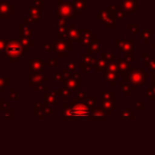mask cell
Returning a JSON list of instances; mask_svg holds the SVG:
<instances>
[{"mask_svg": "<svg viewBox=\"0 0 155 155\" xmlns=\"http://www.w3.org/2000/svg\"><path fill=\"white\" fill-rule=\"evenodd\" d=\"M58 17H63L65 19L75 18V12L73 11L71 2L58 0Z\"/></svg>", "mask_w": 155, "mask_h": 155, "instance_id": "2", "label": "cell"}, {"mask_svg": "<svg viewBox=\"0 0 155 155\" xmlns=\"http://www.w3.org/2000/svg\"><path fill=\"white\" fill-rule=\"evenodd\" d=\"M74 5H75V8H77L78 11H80L84 6V1H78V0H75V1H74Z\"/></svg>", "mask_w": 155, "mask_h": 155, "instance_id": "11", "label": "cell"}, {"mask_svg": "<svg viewBox=\"0 0 155 155\" xmlns=\"http://www.w3.org/2000/svg\"><path fill=\"white\" fill-rule=\"evenodd\" d=\"M33 32L34 30L30 29L28 25L20 23L19 25V38H22V37H32Z\"/></svg>", "mask_w": 155, "mask_h": 155, "instance_id": "7", "label": "cell"}, {"mask_svg": "<svg viewBox=\"0 0 155 155\" xmlns=\"http://www.w3.org/2000/svg\"><path fill=\"white\" fill-rule=\"evenodd\" d=\"M29 51V49L25 48L22 43L20 42V39H8L6 42V47L4 50V55L8 58V60L12 62L18 61L20 57L25 53Z\"/></svg>", "mask_w": 155, "mask_h": 155, "instance_id": "1", "label": "cell"}, {"mask_svg": "<svg viewBox=\"0 0 155 155\" xmlns=\"http://www.w3.org/2000/svg\"><path fill=\"white\" fill-rule=\"evenodd\" d=\"M69 37L71 39H74V40H75V39H77V36H78V34H77V32L76 31H74V30H69Z\"/></svg>", "mask_w": 155, "mask_h": 155, "instance_id": "13", "label": "cell"}, {"mask_svg": "<svg viewBox=\"0 0 155 155\" xmlns=\"http://www.w3.org/2000/svg\"><path fill=\"white\" fill-rule=\"evenodd\" d=\"M14 5L8 0L0 1V18L8 19L14 13Z\"/></svg>", "mask_w": 155, "mask_h": 155, "instance_id": "4", "label": "cell"}, {"mask_svg": "<svg viewBox=\"0 0 155 155\" xmlns=\"http://www.w3.org/2000/svg\"><path fill=\"white\" fill-rule=\"evenodd\" d=\"M45 65H47V62H45L42 59L35 58V59L31 62V67H30V69H31V71H38V70H40L41 68L45 67Z\"/></svg>", "mask_w": 155, "mask_h": 155, "instance_id": "8", "label": "cell"}, {"mask_svg": "<svg viewBox=\"0 0 155 155\" xmlns=\"http://www.w3.org/2000/svg\"><path fill=\"white\" fill-rule=\"evenodd\" d=\"M69 116H74V117H87L89 115V111L82 104H76L72 109H70L67 113Z\"/></svg>", "mask_w": 155, "mask_h": 155, "instance_id": "5", "label": "cell"}, {"mask_svg": "<svg viewBox=\"0 0 155 155\" xmlns=\"http://www.w3.org/2000/svg\"><path fill=\"white\" fill-rule=\"evenodd\" d=\"M35 21L33 20V19L31 18V17H29V18H25L23 19V25H31V23H34Z\"/></svg>", "mask_w": 155, "mask_h": 155, "instance_id": "17", "label": "cell"}, {"mask_svg": "<svg viewBox=\"0 0 155 155\" xmlns=\"http://www.w3.org/2000/svg\"><path fill=\"white\" fill-rule=\"evenodd\" d=\"M33 4H34L35 6H37V8H41V10H42L43 0H33Z\"/></svg>", "mask_w": 155, "mask_h": 155, "instance_id": "12", "label": "cell"}, {"mask_svg": "<svg viewBox=\"0 0 155 155\" xmlns=\"http://www.w3.org/2000/svg\"><path fill=\"white\" fill-rule=\"evenodd\" d=\"M67 34H69V30L68 28L62 27V28H58V37L59 38H62V37H65Z\"/></svg>", "mask_w": 155, "mask_h": 155, "instance_id": "10", "label": "cell"}, {"mask_svg": "<svg viewBox=\"0 0 155 155\" xmlns=\"http://www.w3.org/2000/svg\"><path fill=\"white\" fill-rule=\"evenodd\" d=\"M52 47H53L54 51L61 57H64L67 55V51H71V45H70L69 41L65 40H59L57 42L52 43Z\"/></svg>", "mask_w": 155, "mask_h": 155, "instance_id": "3", "label": "cell"}, {"mask_svg": "<svg viewBox=\"0 0 155 155\" xmlns=\"http://www.w3.org/2000/svg\"><path fill=\"white\" fill-rule=\"evenodd\" d=\"M42 48H43V51H45V52H49V51H51L52 45H50V43L45 42V43H43Z\"/></svg>", "mask_w": 155, "mask_h": 155, "instance_id": "16", "label": "cell"}, {"mask_svg": "<svg viewBox=\"0 0 155 155\" xmlns=\"http://www.w3.org/2000/svg\"><path fill=\"white\" fill-rule=\"evenodd\" d=\"M65 22H67V19L63 17H58V28L65 27Z\"/></svg>", "mask_w": 155, "mask_h": 155, "instance_id": "14", "label": "cell"}, {"mask_svg": "<svg viewBox=\"0 0 155 155\" xmlns=\"http://www.w3.org/2000/svg\"><path fill=\"white\" fill-rule=\"evenodd\" d=\"M49 63L52 67H56V65H57V58H55V57L51 58V59L49 60Z\"/></svg>", "mask_w": 155, "mask_h": 155, "instance_id": "18", "label": "cell"}, {"mask_svg": "<svg viewBox=\"0 0 155 155\" xmlns=\"http://www.w3.org/2000/svg\"><path fill=\"white\" fill-rule=\"evenodd\" d=\"M20 39V42L22 43V45L27 49H30V48L33 47L34 45V39L32 37H22V38H19Z\"/></svg>", "mask_w": 155, "mask_h": 155, "instance_id": "9", "label": "cell"}, {"mask_svg": "<svg viewBox=\"0 0 155 155\" xmlns=\"http://www.w3.org/2000/svg\"><path fill=\"white\" fill-rule=\"evenodd\" d=\"M28 11H29L30 17H31L35 22H36V21H38L39 19L42 17V12H41V8L35 6L34 4H29V5H28Z\"/></svg>", "mask_w": 155, "mask_h": 155, "instance_id": "6", "label": "cell"}, {"mask_svg": "<svg viewBox=\"0 0 155 155\" xmlns=\"http://www.w3.org/2000/svg\"><path fill=\"white\" fill-rule=\"evenodd\" d=\"M6 42H8V41H6L5 39L0 38V51H4V50H5Z\"/></svg>", "mask_w": 155, "mask_h": 155, "instance_id": "15", "label": "cell"}]
</instances>
